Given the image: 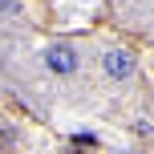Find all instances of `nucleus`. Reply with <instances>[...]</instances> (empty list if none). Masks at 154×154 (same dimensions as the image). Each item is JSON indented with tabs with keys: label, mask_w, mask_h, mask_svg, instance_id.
I'll return each instance as SVG.
<instances>
[{
	"label": "nucleus",
	"mask_w": 154,
	"mask_h": 154,
	"mask_svg": "<svg viewBox=\"0 0 154 154\" xmlns=\"http://www.w3.org/2000/svg\"><path fill=\"white\" fill-rule=\"evenodd\" d=\"M106 69H109V77H130L134 73V53H126V49L106 53Z\"/></svg>",
	"instance_id": "obj_2"
},
{
	"label": "nucleus",
	"mask_w": 154,
	"mask_h": 154,
	"mask_svg": "<svg viewBox=\"0 0 154 154\" xmlns=\"http://www.w3.org/2000/svg\"><path fill=\"white\" fill-rule=\"evenodd\" d=\"M49 69H53V73H73L77 69L73 49L69 45H53V49H49Z\"/></svg>",
	"instance_id": "obj_1"
},
{
	"label": "nucleus",
	"mask_w": 154,
	"mask_h": 154,
	"mask_svg": "<svg viewBox=\"0 0 154 154\" xmlns=\"http://www.w3.org/2000/svg\"><path fill=\"white\" fill-rule=\"evenodd\" d=\"M0 12H12V4H8V0H0Z\"/></svg>",
	"instance_id": "obj_3"
}]
</instances>
